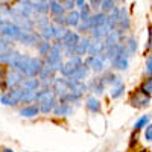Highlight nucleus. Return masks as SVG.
Wrapping results in <instances>:
<instances>
[{"mask_svg":"<svg viewBox=\"0 0 152 152\" xmlns=\"http://www.w3.org/2000/svg\"><path fill=\"white\" fill-rule=\"evenodd\" d=\"M0 34H2L3 37H6V38H9V40L20 41V38L23 35V29L18 26L17 23L2 21V23H0Z\"/></svg>","mask_w":152,"mask_h":152,"instance_id":"obj_1","label":"nucleus"},{"mask_svg":"<svg viewBox=\"0 0 152 152\" xmlns=\"http://www.w3.org/2000/svg\"><path fill=\"white\" fill-rule=\"evenodd\" d=\"M23 88H11V91L6 93V94H2L0 97V102L3 105H17L18 102H21V97H23Z\"/></svg>","mask_w":152,"mask_h":152,"instance_id":"obj_2","label":"nucleus"},{"mask_svg":"<svg viewBox=\"0 0 152 152\" xmlns=\"http://www.w3.org/2000/svg\"><path fill=\"white\" fill-rule=\"evenodd\" d=\"M149 102H151V94L145 93L143 90H137L129 97V104L134 108H146L149 105Z\"/></svg>","mask_w":152,"mask_h":152,"instance_id":"obj_3","label":"nucleus"},{"mask_svg":"<svg viewBox=\"0 0 152 152\" xmlns=\"http://www.w3.org/2000/svg\"><path fill=\"white\" fill-rule=\"evenodd\" d=\"M105 59H107V56H104L102 53H100V55H94V56L87 58L85 62H84V66L93 69L94 72H100V70L104 69V62H105Z\"/></svg>","mask_w":152,"mask_h":152,"instance_id":"obj_4","label":"nucleus"},{"mask_svg":"<svg viewBox=\"0 0 152 152\" xmlns=\"http://www.w3.org/2000/svg\"><path fill=\"white\" fill-rule=\"evenodd\" d=\"M23 82V73L20 72H9L6 75V79H5V85L6 88H15L17 85H21Z\"/></svg>","mask_w":152,"mask_h":152,"instance_id":"obj_5","label":"nucleus"},{"mask_svg":"<svg viewBox=\"0 0 152 152\" xmlns=\"http://www.w3.org/2000/svg\"><path fill=\"white\" fill-rule=\"evenodd\" d=\"M43 67H44V62H43L40 58H31V62H29L26 76H31V78H34V76L40 75V72L43 70Z\"/></svg>","mask_w":152,"mask_h":152,"instance_id":"obj_6","label":"nucleus"},{"mask_svg":"<svg viewBox=\"0 0 152 152\" xmlns=\"http://www.w3.org/2000/svg\"><path fill=\"white\" fill-rule=\"evenodd\" d=\"M128 59H129V56L126 55V52H122L119 56H116L111 61V64L116 70H126L128 69Z\"/></svg>","mask_w":152,"mask_h":152,"instance_id":"obj_7","label":"nucleus"},{"mask_svg":"<svg viewBox=\"0 0 152 152\" xmlns=\"http://www.w3.org/2000/svg\"><path fill=\"white\" fill-rule=\"evenodd\" d=\"M79 40H81V38H79L78 34L73 32V31H69L67 35L64 37V40H62V44H64L66 49H73V50H75L76 44L79 43Z\"/></svg>","mask_w":152,"mask_h":152,"instance_id":"obj_8","label":"nucleus"},{"mask_svg":"<svg viewBox=\"0 0 152 152\" xmlns=\"http://www.w3.org/2000/svg\"><path fill=\"white\" fill-rule=\"evenodd\" d=\"M129 15H128V11H126L125 8H120V15H119V24H117V29L125 32L129 29Z\"/></svg>","mask_w":152,"mask_h":152,"instance_id":"obj_9","label":"nucleus"},{"mask_svg":"<svg viewBox=\"0 0 152 152\" xmlns=\"http://www.w3.org/2000/svg\"><path fill=\"white\" fill-rule=\"evenodd\" d=\"M107 40H105V46L107 47H111V46H116V44H119V43H122V31H116V29H114V31H111L107 37Z\"/></svg>","mask_w":152,"mask_h":152,"instance_id":"obj_10","label":"nucleus"},{"mask_svg":"<svg viewBox=\"0 0 152 152\" xmlns=\"http://www.w3.org/2000/svg\"><path fill=\"white\" fill-rule=\"evenodd\" d=\"M90 46H91V41L88 40V38H81L79 43L76 44V47H75V53H76V55H79V56H82V55L88 53V50H90Z\"/></svg>","mask_w":152,"mask_h":152,"instance_id":"obj_11","label":"nucleus"},{"mask_svg":"<svg viewBox=\"0 0 152 152\" xmlns=\"http://www.w3.org/2000/svg\"><path fill=\"white\" fill-rule=\"evenodd\" d=\"M53 97H55V91L50 90V88H44V90H41V91L37 93L35 102H37V104H43V102H47V100L53 99Z\"/></svg>","mask_w":152,"mask_h":152,"instance_id":"obj_12","label":"nucleus"},{"mask_svg":"<svg viewBox=\"0 0 152 152\" xmlns=\"http://www.w3.org/2000/svg\"><path fill=\"white\" fill-rule=\"evenodd\" d=\"M107 17H108V15H105L104 11H102V12H96L94 15H91L90 29H93V28H96V26H102V24H105V23H107Z\"/></svg>","mask_w":152,"mask_h":152,"instance_id":"obj_13","label":"nucleus"},{"mask_svg":"<svg viewBox=\"0 0 152 152\" xmlns=\"http://www.w3.org/2000/svg\"><path fill=\"white\" fill-rule=\"evenodd\" d=\"M20 43L21 44H26V46H32V44L38 43V35H35L31 31H23V35L20 38Z\"/></svg>","mask_w":152,"mask_h":152,"instance_id":"obj_14","label":"nucleus"},{"mask_svg":"<svg viewBox=\"0 0 152 152\" xmlns=\"http://www.w3.org/2000/svg\"><path fill=\"white\" fill-rule=\"evenodd\" d=\"M53 91H56L59 96H62V94H67L70 91V88H69V85L66 84L64 79H55V82H53Z\"/></svg>","mask_w":152,"mask_h":152,"instance_id":"obj_15","label":"nucleus"},{"mask_svg":"<svg viewBox=\"0 0 152 152\" xmlns=\"http://www.w3.org/2000/svg\"><path fill=\"white\" fill-rule=\"evenodd\" d=\"M53 113L56 114V116H70V114L73 113V108L70 105H67L66 102H61L55 107Z\"/></svg>","mask_w":152,"mask_h":152,"instance_id":"obj_16","label":"nucleus"},{"mask_svg":"<svg viewBox=\"0 0 152 152\" xmlns=\"http://www.w3.org/2000/svg\"><path fill=\"white\" fill-rule=\"evenodd\" d=\"M105 49H107L105 43H102L100 40H96L94 43H91V46H90V50H88V53H90L91 56H94V55H100V53H102Z\"/></svg>","mask_w":152,"mask_h":152,"instance_id":"obj_17","label":"nucleus"},{"mask_svg":"<svg viewBox=\"0 0 152 152\" xmlns=\"http://www.w3.org/2000/svg\"><path fill=\"white\" fill-rule=\"evenodd\" d=\"M31 58H32V56L21 55V56H20V59H18V64H17L15 70H18V72H20V73H23V75H26L28 67H29V62H31Z\"/></svg>","mask_w":152,"mask_h":152,"instance_id":"obj_18","label":"nucleus"},{"mask_svg":"<svg viewBox=\"0 0 152 152\" xmlns=\"http://www.w3.org/2000/svg\"><path fill=\"white\" fill-rule=\"evenodd\" d=\"M40 34L41 37L44 38L46 41H50L52 38H55V26H52V24H46V26L40 28Z\"/></svg>","mask_w":152,"mask_h":152,"instance_id":"obj_19","label":"nucleus"},{"mask_svg":"<svg viewBox=\"0 0 152 152\" xmlns=\"http://www.w3.org/2000/svg\"><path fill=\"white\" fill-rule=\"evenodd\" d=\"M135 50H137V41H135L134 37H129L128 40H126V43H125V52L131 58V56H134Z\"/></svg>","mask_w":152,"mask_h":152,"instance_id":"obj_20","label":"nucleus"},{"mask_svg":"<svg viewBox=\"0 0 152 152\" xmlns=\"http://www.w3.org/2000/svg\"><path fill=\"white\" fill-rule=\"evenodd\" d=\"M31 6L34 11L41 12V14H46L47 11H50V5L47 2H41V0H37V2H31Z\"/></svg>","mask_w":152,"mask_h":152,"instance_id":"obj_21","label":"nucleus"},{"mask_svg":"<svg viewBox=\"0 0 152 152\" xmlns=\"http://www.w3.org/2000/svg\"><path fill=\"white\" fill-rule=\"evenodd\" d=\"M38 113H40V108L35 107V105H29V107H24V108L20 110V116H23V117H35Z\"/></svg>","mask_w":152,"mask_h":152,"instance_id":"obj_22","label":"nucleus"},{"mask_svg":"<svg viewBox=\"0 0 152 152\" xmlns=\"http://www.w3.org/2000/svg\"><path fill=\"white\" fill-rule=\"evenodd\" d=\"M90 90L93 91V93H97V94H100V93H104V87H105V82H104V79L100 78V79H93L91 82H90Z\"/></svg>","mask_w":152,"mask_h":152,"instance_id":"obj_23","label":"nucleus"},{"mask_svg":"<svg viewBox=\"0 0 152 152\" xmlns=\"http://www.w3.org/2000/svg\"><path fill=\"white\" fill-rule=\"evenodd\" d=\"M87 75H88V67L82 64V66H79L78 69H76V72L70 76V78H73L75 81H82V79L87 78Z\"/></svg>","mask_w":152,"mask_h":152,"instance_id":"obj_24","label":"nucleus"},{"mask_svg":"<svg viewBox=\"0 0 152 152\" xmlns=\"http://www.w3.org/2000/svg\"><path fill=\"white\" fill-rule=\"evenodd\" d=\"M81 21V14L78 11H70L67 14V26H78Z\"/></svg>","mask_w":152,"mask_h":152,"instance_id":"obj_25","label":"nucleus"},{"mask_svg":"<svg viewBox=\"0 0 152 152\" xmlns=\"http://www.w3.org/2000/svg\"><path fill=\"white\" fill-rule=\"evenodd\" d=\"M64 11H66V8L61 2H56V0L50 2V12H52L53 15H61V14H64Z\"/></svg>","mask_w":152,"mask_h":152,"instance_id":"obj_26","label":"nucleus"},{"mask_svg":"<svg viewBox=\"0 0 152 152\" xmlns=\"http://www.w3.org/2000/svg\"><path fill=\"white\" fill-rule=\"evenodd\" d=\"M17 24H18L23 31H32V28H34V24H32V21L29 20V17H24V15L17 17Z\"/></svg>","mask_w":152,"mask_h":152,"instance_id":"obj_27","label":"nucleus"},{"mask_svg":"<svg viewBox=\"0 0 152 152\" xmlns=\"http://www.w3.org/2000/svg\"><path fill=\"white\" fill-rule=\"evenodd\" d=\"M37 50H38V53H40L41 56H47V55L50 53V50H52V44L44 40V41H41V43H38Z\"/></svg>","mask_w":152,"mask_h":152,"instance_id":"obj_28","label":"nucleus"},{"mask_svg":"<svg viewBox=\"0 0 152 152\" xmlns=\"http://www.w3.org/2000/svg\"><path fill=\"white\" fill-rule=\"evenodd\" d=\"M85 105H87L88 110L93 111V113H99V111H100V102H99L96 97H87Z\"/></svg>","mask_w":152,"mask_h":152,"instance_id":"obj_29","label":"nucleus"},{"mask_svg":"<svg viewBox=\"0 0 152 152\" xmlns=\"http://www.w3.org/2000/svg\"><path fill=\"white\" fill-rule=\"evenodd\" d=\"M90 9H91V6H88V5H82L81 6V20L84 21V23H87V24H90V20H91V12H90Z\"/></svg>","mask_w":152,"mask_h":152,"instance_id":"obj_30","label":"nucleus"},{"mask_svg":"<svg viewBox=\"0 0 152 152\" xmlns=\"http://www.w3.org/2000/svg\"><path fill=\"white\" fill-rule=\"evenodd\" d=\"M70 91H72L73 94H76V96H79V97H81V96L87 91V85H85L82 81H78V82H76V84L70 88Z\"/></svg>","mask_w":152,"mask_h":152,"instance_id":"obj_31","label":"nucleus"},{"mask_svg":"<svg viewBox=\"0 0 152 152\" xmlns=\"http://www.w3.org/2000/svg\"><path fill=\"white\" fill-rule=\"evenodd\" d=\"M38 87H40V81L34 79V78L26 79V81L21 82V88H23V90H37Z\"/></svg>","mask_w":152,"mask_h":152,"instance_id":"obj_32","label":"nucleus"},{"mask_svg":"<svg viewBox=\"0 0 152 152\" xmlns=\"http://www.w3.org/2000/svg\"><path fill=\"white\" fill-rule=\"evenodd\" d=\"M56 105H58V104H56V99L53 97V99L47 100V102H43L41 107H40V111L44 113V114H47V113H50V111H53Z\"/></svg>","mask_w":152,"mask_h":152,"instance_id":"obj_33","label":"nucleus"},{"mask_svg":"<svg viewBox=\"0 0 152 152\" xmlns=\"http://www.w3.org/2000/svg\"><path fill=\"white\" fill-rule=\"evenodd\" d=\"M35 97H37V90H24L23 91V97H21V102L23 104L35 102Z\"/></svg>","mask_w":152,"mask_h":152,"instance_id":"obj_34","label":"nucleus"},{"mask_svg":"<svg viewBox=\"0 0 152 152\" xmlns=\"http://www.w3.org/2000/svg\"><path fill=\"white\" fill-rule=\"evenodd\" d=\"M21 53L20 52H15V50H11L9 52V61H8V66L12 67V69H15L17 64H18V59H20Z\"/></svg>","mask_w":152,"mask_h":152,"instance_id":"obj_35","label":"nucleus"},{"mask_svg":"<svg viewBox=\"0 0 152 152\" xmlns=\"http://www.w3.org/2000/svg\"><path fill=\"white\" fill-rule=\"evenodd\" d=\"M102 79H104L105 85H107V84H111V85L114 87V85H119V84H122V81H120V78H119V76L113 75V73H107V75L104 76Z\"/></svg>","mask_w":152,"mask_h":152,"instance_id":"obj_36","label":"nucleus"},{"mask_svg":"<svg viewBox=\"0 0 152 152\" xmlns=\"http://www.w3.org/2000/svg\"><path fill=\"white\" fill-rule=\"evenodd\" d=\"M78 67H79V66H75V64H72V62H67V64L62 66L61 73L64 75V76H72V75L76 72V69H78Z\"/></svg>","mask_w":152,"mask_h":152,"instance_id":"obj_37","label":"nucleus"},{"mask_svg":"<svg viewBox=\"0 0 152 152\" xmlns=\"http://www.w3.org/2000/svg\"><path fill=\"white\" fill-rule=\"evenodd\" d=\"M149 120H151V116H143V117H140V119L135 122L134 129H135V131H140L142 128H146L148 123H149Z\"/></svg>","mask_w":152,"mask_h":152,"instance_id":"obj_38","label":"nucleus"},{"mask_svg":"<svg viewBox=\"0 0 152 152\" xmlns=\"http://www.w3.org/2000/svg\"><path fill=\"white\" fill-rule=\"evenodd\" d=\"M104 12H111L116 8V0H102V5H100Z\"/></svg>","mask_w":152,"mask_h":152,"instance_id":"obj_39","label":"nucleus"},{"mask_svg":"<svg viewBox=\"0 0 152 152\" xmlns=\"http://www.w3.org/2000/svg\"><path fill=\"white\" fill-rule=\"evenodd\" d=\"M67 32H69V31H67L64 26H56V28H55V38L62 41V40H64V37L67 35Z\"/></svg>","mask_w":152,"mask_h":152,"instance_id":"obj_40","label":"nucleus"},{"mask_svg":"<svg viewBox=\"0 0 152 152\" xmlns=\"http://www.w3.org/2000/svg\"><path fill=\"white\" fill-rule=\"evenodd\" d=\"M123 84H119V85H114L113 87V90H111V97H114V99H117V97H120L122 96V93H123Z\"/></svg>","mask_w":152,"mask_h":152,"instance_id":"obj_41","label":"nucleus"},{"mask_svg":"<svg viewBox=\"0 0 152 152\" xmlns=\"http://www.w3.org/2000/svg\"><path fill=\"white\" fill-rule=\"evenodd\" d=\"M140 90H143L145 93H148V94H152V76H149V78L142 84V88Z\"/></svg>","mask_w":152,"mask_h":152,"instance_id":"obj_42","label":"nucleus"},{"mask_svg":"<svg viewBox=\"0 0 152 152\" xmlns=\"http://www.w3.org/2000/svg\"><path fill=\"white\" fill-rule=\"evenodd\" d=\"M55 21L59 24V26H67V15H64V14L55 15Z\"/></svg>","mask_w":152,"mask_h":152,"instance_id":"obj_43","label":"nucleus"},{"mask_svg":"<svg viewBox=\"0 0 152 152\" xmlns=\"http://www.w3.org/2000/svg\"><path fill=\"white\" fill-rule=\"evenodd\" d=\"M76 3H78V0H64V2H62V5H64V8L67 11H73Z\"/></svg>","mask_w":152,"mask_h":152,"instance_id":"obj_44","label":"nucleus"},{"mask_svg":"<svg viewBox=\"0 0 152 152\" xmlns=\"http://www.w3.org/2000/svg\"><path fill=\"white\" fill-rule=\"evenodd\" d=\"M5 50H9V43L0 34V52H5Z\"/></svg>","mask_w":152,"mask_h":152,"instance_id":"obj_45","label":"nucleus"},{"mask_svg":"<svg viewBox=\"0 0 152 152\" xmlns=\"http://www.w3.org/2000/svg\"><path fill=\"white\" fill-rule=\"evenodd\" d=\"M69 62H72V64H75V66H82V59H81V56L79 55H72L70 58H69Z\"/></svg>","mask_w":152,"mask_h":152,"instance_id":"obj_46","label":"nucleus"},{"mask_svg":"<svg viewBox=\"0 0 152 152\" xmlns=\"http://www.w3.org/2000/svg\"><path fill=\"white\" fill-rule=\"evenodd\" d=\"M146 75H149V76H152V53L148 56V59H146Z\"/></svg>","mask_w":152,"mask_h":152,"instance_id":"obj_47","label":"nucleus"},{"mask_svg":"<svg viewBox=\"0 0 152 152\" xmlns=\"http://www.w3.org/2000/svg\"><path fill=\"white\" fill-rule=\"evenodd\" d=\"M145 138L148 142H152V125H148L145 129Z\"/></svg>","mask_w":152,"mask_h":152,"instance_id":"obj_48","label":"nucleus"},{"mask_svg":"<svg viewBox=\"0 0 152 152\" xmlns=\"http://www.w3.org/2000/svg\"><path fill=\"white\" fill-rule=\"evenodd\" d=\"M152 49V26H149V37H148V43H146V50Z\"/></svg>","mask_w":152,"mask_h":152,"instance_id":"obj_49","label":"nucleus"},{"mask_svg":"<svg viewBox=\"0 0 152 152\" xmlns=\"http://www.w3.org/2000/svg\"><path fill=\"white\" fill-rule=\"evenodd\" d=\"M6 75H8V73H6V70L2 67V64H0V84H2V82L6 79Z\"/></svg>","mask_w":152,"mask_h":152,"instance_id":"obj_50","label":"nucleus"},{"mask_svg":"<svg viewBox=\"0 0 152 152\" xmlns=\"http://www.w3.org/2000/svg\"><path fill=\"white\" fill-rule=\"evenodd\" d=\"M100 5H102V0H90V6L94 9H97Z\"/></svg>","mask_w":152,"mask_h":152,"instance_id":"obj_51","label":"nucleus"},{"mask_svg":"<svg viewBox=\"0 0 152 152\" xmlns=\"http://www.w3.org/2000/svg\"><path fill=\"white\" fill-rule=\"evenodd\" d=\"M137 143V132L135 134H132V137H131V146L132 145H135Z\"/></svg>","mask_w":152,"mask_h":152,"instance_id":"obj_52","label":"nucleus"},{"mask_svg":"<svg viewBox=\"0 0 152 152\" xmlns=\"http://www.w3.org/2000/svg\"><path fill=\"white\" fill-rule=\"evenodd\" d=\"M0 152H14V151L9 149V148H0Z\"/></svg>","mask_w":152,"mask_h":152,"instance_id":"obj_53","label":"nucleus"},{"mask_svg":"<svg viewBox=\"0 0 152 152\" xmlns=\"http://www.w3.org/2000/svg\"><path fill=\"white\" fill-rule=\"evenodd\" d=\"M84 3H85V2H84V0H78V5H79V6H82Z\"/></svg>","mask_w":152,"mask_h":152,"instance_id":"obj_54","label":"nucleus"},{"mask_svg":"<svg viewBox=\"0 0 152 152\" xmlns=\"http://www.w3.org/2000/svg\"><path fill=\"white\" fill-rule=\"evenodd\" d=\"M2 21H3V20H2V14H0V23H2Z\"/></svg>","mask_w":152,"mask_h":152,"instance_id":"obj_55","label":"nucleus"},{"mask_svg":"<svg viewBox=\"0 0 152 152\" xmlns=\"http://www.w3.org/2000/svg\"><path fill=\"white\" fill-rule=\"evenodd\" d=\"M56 2H61V3H62V2H64V0H56Z\"/></svg>","mask_w":152,"mask_h":152,"instance_id":"obj_56","label":"nucleus"},{"mask_svg":"<svg viewBox=\"0 0 152 152\" xmlns=\"http://www.w3.org/2000/svg\"><path fill=\"white\" fill-rule=\"evenodd\" d=\"M138 152H146V151H145V149H142V151H138Z\"/></svg>","mask_w":152,"mask_h":152,"instance_id":"obj_57","label":"nucleus"},{"mask_svg":"<svg viewBox=\"0 0 152 152\" xmlns=\"http://www.w3.org/2000/svg\"><path fill=\"white\" fill-rule=\"evenodd\" d=\"M0 3H2V0H0Z\"/></svg>","mask_w":152,"mask_h":152,"instance_id":"obj_58","label":"nucleus"}]
</instances>
